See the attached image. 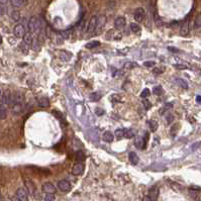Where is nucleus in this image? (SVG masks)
Masks as SVG:
<instances>
[{"mask_svg": "<svg viewBox=\"0 0 201 201\" xmlns=\"http://www.w3.org/2000/svg\"><path fill=\"white\" fill-rule=\"evenodd\" d=\"M42 25H43L42 20H40V18L38 17V16H31L27 23L28 30H30V33H33V35L40 33V30H42Z\"/></svg>", "mask_w": 201, "mask_h": 201, "instance_id": "f257e3e1", "label": "nucleus"}, {"mask_svg": "<svg viewBox=\"0 0 201 201\" xmlns=\"http://www.w3.org/2000/svg\"><path fill=\"white\" fill-rule=\"evenodd\" d=\"M25 25H22V23H18V25H16L15 26H14L13 28V35L15 38H22L23 37H25Z\"/></svg>", "mask_w": 201, "mask_h": 201, "instance_id": "f03ea898", "label": "nucleus"}, {"mask_svg": "<svg viewBox=\"0 0 201 201\" xmlns=\"http://www.w3.org/2000/svg\"><path fill=\"white\" fill-rule=\"evenodd\" d=\"M145 16H146V11L144 10V8L140 7V8H137L134 10V18L135 21H137V22H142V21L144 20Z\"/></svg>", "mask_w": 201, "mask_h": 201, "instance_id": "7ed1b4c3", "label": "nucleus"}, {"mask_svg": "<svg viewBox=\"0 0 201 201\" xmlns=\"http://www.w3.org/2000/svg\"><path fill=\"white\" fill-rule=\"evenodd\" d=\"M16 198L19 201H27L28 200V192L25 188H18L16 190Z\"/></svg>", "mask_w": 201, "mask_h": 201, "instance_id": "20e7f679", "label": "nucleus"}, {"mask_svg": "<svg viewBox=\"0 0 201 201\" xmlns=\"http://www.w3.org/2000/svg\"><path fill=\"white\" fill-rule=\"evenodd\" d=\"M58 188L60 189L63 192H70L71 191V184L69 183V181L67 180H61L58 182Z\"/></svg>", "mask_w": 201, "mask_h": 201, "instance_id": "39448f33", "label": "nucleus"}, {"mask_svg": "<svg viewBox=\"0 0 201 201\" xmlns=\"http://www.w3.org/2000/svg\"><path fill=\"white\" fill-rule=\"evenodd\" d=\"M97 23H98V16L96 15L92 16L88 23V30H87L88 33H93L95 30H97Z\"/></svg>", "mask_w": 201, "mask_h": 201, "instance_id": "423d86ee", "label": "nucleus"}, {"mask_svg": "<svg viewBox=\"0 0 201 201\" xmlns=\"http://www.w3.org/2000/svg\"><path fill=\"white\" fill-rule=\"evenodd\" d=\"M125 25H127V19L123 16H118L114 20V27L116 30H122L124 28Z\"/></svg>", "mask_w": 201, "mask_h": 201, "instance_id": "0eeeda50", "label": "nucleus"}, {"mask_svg": "<svg viewBox=\"0 0 201 201\" xmlns=\"http://www.w3.org/2000/svg\"><path fill=\"white\" fill-rule=\"evenodd\" d=\"M84 169H85V167H84L83 164L77 163V164H75L73 166V168H72V173H73V175L79 176L84 172Z\"/></svg>", "mask_w": 201, "mask_h": 201, "instance_id": "6e6552de", "label": "nucleus"}, {"mask_svg": "<svg viewBox=\"0 0 201 201\" xmlns=\"http://www.w3.org/2000/svg\"><path fill=\"white\" fill-rule=\"evenodd\" d=\"M134 145L137 149L140 150H144L146 147V140L142 137H137L134 140Z\"/></svg>", "mask_w": 201, "mask_h": 201, "instance_id": "1a4fd4ad", "label": "nucleus"}, {"mask_svg": "<svg viewBox=\"0 0 201 201\" xmlns=\"http://www.w3.org/2000/svg\"><path fill=\"white\" fill-rule=\"evenodd\" d=\"M25 186H26V190L30 193V195H33L35 192V183L30 180V179H26L25 180Z\"/></svg>", "mask_w": 201, "mask_h": 201, "instance_id": "9d476101", "label": "nucleus"}, {"mask_svg": "<svg viewBox=\"0 0 201 201\" xmlns=\"http://www.w3.org/2000/svg\"><path fill=\"white\" fill-rule=\"evenodd\" d=\"M43 191L45 193H51V194H54V193L56 192V187H55L54 185H53L52 183L47 182V183L43 184Z\"/></svg>", "mask_w": 201, "mask_h": 201, "instance_id": "9b49d317", "label": "nucleus"}, {"mask_svg": "<svg viewBox=\"0 0 201 201\" xmlns=\"http://www.w3.org/2000/svg\"><path fill=\"white\" fill-rule=\"evenodd\" d=\"M189 31H190V26H189V21L188 20H185L184 22L182 23V25H181L180 27V35H183V37H185V35H187L189 33Z\"/></svg>", "mask_w": 201, "mask_h": 201, "instance_id": "f8f14e48", "label": "nucleus"}, {"mask_svg": "<svg viewBox=\"0 0 201 201\" xmlns=\"http://www.w3.org/2000/svg\"><path fill=\"white\" fill-rule=\"evenodd\" d=\"M11 110L13 114H19L22 112V105L19 102H11Z\"/></svg>", "mask_w": 201, "mask_h": 201, "instance_id": "ddd939ff", "label": "nucleus"}, {"mask_svg": "<svg viewBox=\"0 0 201 201\" xmlns=\"http://www.w3.org/2000/svg\"><path fill=\"white\" fill-rule=\"evenodd\" d=\"M2 105H8V104H11V101H12V97H11L10 93L9 92H5L2 96Z\"/></svg>", "mask_w": 201, "mask_h": 201, "instance_id": "4468645a", "label": "nucleus"}, {"mask_svg": "<svg viewBox=\"0 0 201 201\" xmlns=\"http://www.w3.org/2000/svg\"><path fill=\"white\" fill-rule=\"evenodd\" d=\"M128 159H129V162H130V163H132V165H137V164L140 162L139 156H137V155L135 154L134 152L129 153V155H128Z\"/></svg>", "mask_w": 201, "mask_h": 201, "instance_id": "2eb2a0df", "label": "nucleus"}, {"mask_svg": "<svg viewBox=\"0 0 201 201\" xmlns=\"http://www.w3.org/2000/svg\"><path fill=\"white\" fill-rule=\"evenodd\" d=\"M26 0H10V3L14 8H20L25 4Z\"/></svg>", "mask_w": 201, "mask_h": 201, "instance_id": "dca6fc26", "label": "nucleus"}, {"mask_svg": "<svg viewBox=\"0 0 201 201\" xmlns=\"http://www.w3.org/2000/svg\"><path fill=\"white\" fill-rule=\"evenodd\" d=\"M103 140L106 142H112L113 140H114V135L111 134L110 132H105L103 134Z\"/></svg>", "mask_w": 201, "mask_h": 201, "instance_id": "f3484780", "label": "nucleus"}, {"mask_svg": "<svg viewBox=\"0 0 201 201\" xmlns=\"http://www.w3.org/2000/svg\"><path fill=\"white\" fill-rule=\"evenodd\" d=\"M38 105L40 107H49L50 106V99L48 97H42L38 99Z\"/></svg>", "mask_w": 201, "mask_h": 201, "instance_id": "a211bd4d", "label": "nucleus"}, {"mask_svg": "<svg viewBox=\"0 0 201 201\" xmlns=\"http://www.w3.org/2000/svg\"><path fill=\"white\" fill-rule=\"evenodd\" d=\"M149 196L150 197H152L153 199L154 200H156L157 199V197H158V194H159V190H158V188L157 187H152L151 189H150V191H149Z\"/></svg>", "mask_w": 201, "mask_h": 201, "instance_id": "6ab92c4d", "label": "nucleus"}, {"mask_svg": "<svg viewBox=\"0 0 201 201\" xmlns=\"http://www.w3.org/2000/svg\"><path fill=\"white\" fill-rule=\"evenodd\" d=\"M175 82H176L177 85H179V86L181 87V88H183V89H188V83L185 81V80L180 79V78H177V79H175Z\"/></svg>", "mask_w": 201, "mask_h": 201, "instance_id": "aec40b11", "label": "nucleus"}, {"mask_svg": "<svg viewBox=\"0 0 201 201\" xmlns=\"http://www.w3.org/2000/svg\"><path fill=\"white\" fill-rule=\"evenodd\" d=\"M99 46H100V42H98V40H91V42L86 43L85 47L87 49H94V48L99 47Z\"/></svg>", "mask_w": 201, "mask_h": 201, "instance_id": "412c9836", "label": "nucleus"}, {"mask_svg": "<svg viewBox=\"0 0 201 201\" xmlns=\"http://www.w3.org/2000/svg\"><path fill=\"white\" fill-rule=\"evenodd\" d=\"M124 132H125V128H118V129L115 130L114 135L117 137L118 140H120L124 137Z\"/></svg>", "mask_w": 201, "mask_h": 201, "instance_id": "4be33fe9", "label": "nucleus"}, {"mask_svg": "<svg viewBox=\"0 0 201 201\" xmlns=\"http://www.w3.org/2000/svg\"><path fill=\"white\" fill-rule=\"evenodd\" d=\"M7 115V109L5 105H0V119H5Z\"/></svg>", "mask_w": 201, "mask_h": 201, "instance_id": "5701e85b", "label": "nucleus"}, {"mask_svg": "<svg viewBox=\"0 0 201 201\" xmlns=\"http://www.w3.org/2000/svg\"><path fill=\"white\" fill-rule=\"evenodd\" d=\"M33 33H25V37H23V40H25V43L26 45H31V43H33Z\"/></svg>", "mask_w": 201, "mask_h": 201, "instance_id": "b1692460", "label": "nucleus"}, {"mask_svg": "<svg viewBox=\"0 0 201 201\" xmlns=\"http://www.w3.org/2000/svg\"><path fill=\"white\" fill-rule=\"evenodd\" d=\"M123 67H124V69H127V70H132V69H134V68L139 67V65H137L135 62H127Z\"/></svg>", "mask_w": 201, "mask_h": 201, "instance_id": "393cba45", "label": "nucleus"}, {"mask_svg": "<svg viewBox=\"0 0 201 201\" xmlns=\"http://www.w3.org/2000/svg\"><path fill=\"white\" fill-rule=\"evenodd\" d=\"M153 92H154V94L155 95H157V96H160V95H162L163 94V88H162L161 86L158 85V86H155L154 87V89H153Z\"/></svg>", "mask_w": 201, "mask_h": 201, "instance_id": "a878e982", "label": "nucleus"}, {"mask_svg": "<svg viewBox=\"0 0 201 201\" xmlns=\"http://www.w3.org/2000/svg\"><path fill=\"white\" fill-rule=\"evenodd\" d=\"M10 16H11V18H12L13 20L18 21L19 19H20V12H19L18 10H13L12 12L10 13Z\"/></svg>", "mask_w": 201, "mask_h": 201, "instance_id": "bb28decb", "label": "nucleus"}, {"mask_svg": "<svg viewBox=\"0 0 201 201\" xmlns=\"http://www.w3.org/2000/svg\"><path fill=\"white\" fill-rule=\"evenodd\" d=\"M101 94L100 93H97V92H94V93H91L90 96H89V98H90V100L92 101H98L99 99L101 98Z\"/></svg>", "mask_w": 201, "mask_h": 201, "instance_id": "cd10ccee", "label": "nucleus"}, {"mask_svg": "<svg viewBox=\"0 0 201 201\" xmlns=\"http://www.w3.org/2000/svg\"><path fill=\"white\" fill-rule=\"evenodd\" d=\"M85 160V155L82 151H79L76 153V161L77 162H83Z\"/></svg>", "mask_w": 201, "mask_h": 201, "instance_id": "c85d7f7f", "label": "nucleus"}, {"mask_svg": "<svg viewBox=\"0 0 201 201\" xmlns=\"http://www.w3.org/2000/svg\"><path fill=\"white\" fill-rule=\"evenodd\" d=\"M129 28H130V30H132V33H139V31L140 30V25H137V23H134V22L130 23V25H129Z\"/></svg>", "mask_w": 201, "mask_h": 201, "instance_id": "c756f323", "label": "nucleus"}, {"mask_svg": "<svg viewBox=\"0 0 201 201\" xmlns=\"http://www.w3.org/2000/svg\"><path fill=\"white\" fill-rule=\"evenodd\" d=\"M105 16L101 15V16H98V23H97V28H100L102 27V26L104 25V23H105Z\"/></svg>", "mask_w": 201, "mask_h": 201, "instance_id": "7c9ffc66", "label": "nucleus"}, {"mask_svg": "<svg viewBox=\"0 0 201 201\" xmlns=\"http://www.w3.org/2000/svg\"><path fill=\"white\" fill-rule=\"evenodd\" d=\"M147 123L150 124V127H151L152 132H156L157 128H158V123H157V121H155V120H150V121H147Z\"/></svg>", "mask_w": 201, "mask_h": 201, "instance_id": "2f4dec72", "label": "nucleus"}, {"mask_svg": "<svg viewBox=\"0 0 201 201\" xmlns=\"http://www.w3.org/2000/svg\"><path fill=\"white\" fill-rule=\"evenodd\" d=\"M134 135V132L132 129H127L125 128V132H124V137H127V139H130Z\"/></svg>", "mask_w": 201, "mask_h": 201, "instance_id": "473e14b6", "label": "nucleus"}, {"mask_svg": "<svg viewBox=\"0 0 201 201\" xmlns=\"http://www.w3.org/2000/svg\"><path fill=\"white\" fill-rule=\"evenodd\" d=\"M150 94H151V92H150V89H144V90L142 91V93H140V97L142 98H147L150 96Z\"/></svg>", "mask_w": 201, "mask_h": 201, "instance_id": "72a5a7b5", "label": "nucleus"}, {"mask_svg": "<svg viewBox=\"0 0 201 201\" xmlns=\"http://www.w3.org/2000/svg\"><path fill=\"white\" fill-rule=\"evenodd\" d=\"M55 195L54 194H51V193H47V195L45 196V199L43 201H55Z\"/></svg>", "mask_w": 201, "mask_h": 201, "instance_id": "f704fd0d", "label": "nucleus"}, {"mask_svg": "<svg viewBox=\"0 0 201 201\" xmlns=\"http://www.w3.org/2000/svg\"><path fill=\"white\" fill-rule=\"evenodd\" d=\"M6 13V6L3 3H0V17Z\"/></svg>", "mask_w": 201, "mask_h": 201, "instance_id": "c9c22d12", "label": "nucleus"}, {"mask_svg": "<svg viewBox=\"0 0 201 201\" xmlns=\"http://www.w3.org/2000/svg\"><path fill=\"white\" fill-rule=\"evenodd\" d=\"M142 104H144V107L146 108L147 110H149L150 108L152 107V104H151V102H150L149 100H144V101H142Z\"/></svg>", "mask_w": 201, "mask_h": 201, "instance_id": "e433bc0d", "label": "nucleus"}, {"mask_svg": "<svg viewBox=\"0 0 201 201\" xmlns=\"http://www.w3.org/2000/svg\"><path fill=\"white\" fill-rule=\"evenodd\" d=\"M166 118H167V123H168V124H171V122H173V120H174V115L171 114V113H169V114L166 116Z\"/></svg>", "mask_w": 201, "mask_h": 201, "instance_id": "4c0bfd02", "label": "nucleus"}, {"mask_svg": "<svg viewBox=\"0 0 201 201\" xmlns=\"http://www.w3.org/2000/svg\"><path fill=\"white\" fill-rule=\"evenodd\" d=\"M174 68H176V69H178V70H185V69H187V66H186V65H182V64H175L174 65Z\"/></svg>", "mask_w": 201, "mask_h": 201, "instance_id": "58836bf2", "label": "nucleus"}, {"mask_svg": "<svg viewBox=\"0 0 201 201\" xmlns=\"http://www.w3.org/2000/svg\"><path fill=\"white\" fill-rule=\"evenodd\" d=\"M46 35H47V38H51L52 37V28L50 27V26H47L46 27Z\"/></svg>", "mask_w": 201, "mask_h": 201, "instance_id": "ea45409f", "label": "nucleus"}, {"mask_svg": "<svg viewBox=\"0 0 201 201\" xmlns=\"http://www.w3.org/2000/svg\"><path fill=\"white\" fill-rule=\"evenodd\" d=\"M155 63L154 61H147V62H145L144 63V66H146V67H153V66H155Z\"/></svg>", "mask_w": 201, "mask_h": 201, "instance_id": "a19ab883", "label": "nucleus"}, {"mask_svg": "<svg viewBox=\"0 0 201 201\" xmlns=\"http://www.w3.org/2000/svg\"><path fill=\"white\" fill-rule=\"evenodd\" d=\"M163 71L164 70H161V69H159V68H156V69L153 71V73L154 74H156V75H159V74H162L163 73Z\"/></svg>", "mask_w": 201, "mask_h": 201, "instance_id": "79ce46f5", "label": "nucleus"}, {"mask_svg": "<svg viewBox=\"0 0 201 201\" xmlns=\"http://www.w3.org/2000/svg\"><path fill=\"white\" fill-rule=\"evenodd\" d=\"M103 113H104V111L102 109H100V108H97V109H96V114L97 115H102Z\"/></svg>", "mask_w": 201, "mask_h": 201, "instance_id": "37998d69", "label": "nucleus"}, {"mask_svg": "<svg viewBox=\"0 0 201 201\" xmlns=\"http://www.w3.org/2000/svg\"><path fill=\"white\" fill-rule=\"evenodd\" d=\"M142 201H154V199L152 197H150V196H145Z\"/></svg>", "mask_w": 201, "mask_h": 201, "instance_id": "c03bdc74", "label": "nucleus"}, {"mask_svg": "<svg viewBox=\"0 0 201 201\" xmlns=\"http://www.w3.org/2000/svg\"><path fill=\"white\" fill-rule=\"evenodd\" d=\"M111 99H114V101H116V102H119L120 99L119 97H117V95H112L111 96Z\"/></svg>", "mask_w": 201, "mask_h": 201, "instance_id": "a18cd8bd", "label": "nucleus"}, {"mask_svg": "<svg viewBox=\"0 0 201 201\" xmlns=\"http://www.w3.org/2000/svg\"><path fill=\"white\" fill-rule=\"evenodd\" d=\"M168 50L169 51H171V52H179V50L178 49H175V48H168Z\"/></svg>", "mask_w": 201, "mask_h": 201, "instance_id": "49530a36", "label": "nucleus"}, {"mask_svg": "<svg viewBox=\"0 0 201 201\" xmlns=\"http://www.w3.org/2000/svg\"><path fill=\"white\" fill-rule=\"evenodd\" d=\"M196 101H197L198 103H201V96H197V97H196Z\"/></svg>", "mask_w": 201, "mask_h": 201, "instance_id": "de8ad7c7", "label": "nucleus"}, {"mask_svg": "<svg viewBox=\"0 0 201 201\" xmlns=\"http://www.w3.org/2000/svg\"><path fill=\"white\" fill-rule=\"evenodd\" d=\"M2 43V37H1V35H0V45Z\"/></svg>", "mask_w": 201, "mask_h": 201, "instance_id": "09e8293b", "label": "nucleus"}, {"mask_svg": "<svg viewBox=\"0 0 201 201\" xmlns=\"http://www.w3.org/2000/svg\"><path fill=\"white\" fill-rule=\"evenodd\" d=\"M12 201H19V200H18V199H13Z\"/></svg>", "mask_w": 201, "mask_h": 201, "instance_id": "8fccbe9b", "label": "nucleus"}, {"mask_svg": "<svg viewBox=\"0 0 201 201\" xmlns=\"http://www.w3.org/2000/svg\"><path fill=\"white\" fill-rule=\"evenodd\" d=\"M0 96H1V89H0Z\"/></svg>", "mask_w": 201, "mask_h": 201, "instance_id": "3c124183", "label": "nucleus"}]
</instances>
